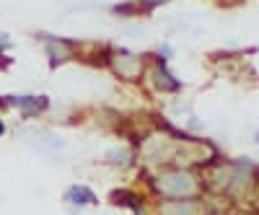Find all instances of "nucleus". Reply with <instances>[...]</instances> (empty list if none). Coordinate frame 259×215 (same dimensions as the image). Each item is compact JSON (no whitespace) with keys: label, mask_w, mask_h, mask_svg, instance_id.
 Segmentation results:
<instances>
[{"label":"nucleus","mask_w":259,"mask_h":215,"mask_svg":"<svg viewBox=\"0 0 259 215\" xmlns=\"http://www.w3.org/2000/svg\"><path fill=\"white\" fill-rule=\"evenodd\" d=\"M148 187L158 200H197L200 195V179L192 174L189 168H177L168 166L148 177Z\"/></svg>","instance_id":"f257e3e1"},{"label":"nucleus","mask_w":259,"mask_h":215,"mask_svg":"<svg viewBox=\"0 0 259 215\" xmlns=\"http://www.w3.org/2000/svg\"><path fill=\"white\" fill-rule=\"evenodd\" d=\"M104 161L117 166V168H130L135 163V153L130 148H114V150H109V153L104 156Z\"/></svg>","instance_id":"1a4fd4ad"},{"label":"nucleus","mask_w":259,"mask_h":215,"mask_svg":"<svg viewBox=\"0 0 259 215\" xmlns=\"http://www.w3.org/2000/svg\"><path fill=\"white\" fill-rule=\"evenodd\" d=\"M45 41H47L45 55H47L50 68H60L65 62L75 60V41L62 39V36H45Z\"/></svg>","instance_id":"39448f33"},{"label":"nucleus","mask_w":259,"mask_h":215,"mask_svg":"<svg viewBox=\"0 0 259 215\" xmlns=\"http://www.w3.org/2000/svg\"><path fill=\"white\" fill-rule=\"evenodd\" d=\"M148 78H150V83H153V89L161 91V94H179V91H182V83H179L174 75H171V70L166 68L163 55H158V57L150 60Z\"/></svg>","instance_id":"20e7f679"},{"label":"nucleus","mask_w":259,"mask_h":215,"mask_svg":"<svg viewBox=\"0 0 259 215\" xmlns=\"http://www.w3.org/2000/svg\"><path fill=\"white\" fill-rule=\"evenodd\" d=\"M65 202L73 205V207H94L99 205V197L91 187L85 184H73L68 192H65Z\"/></svg>","instance_id":"6e6552de"},{"label":"nucleus","mask_w":259,"mask_h":215,"mask_svg":"<svg viewBox=\"0 0 259 215\" xmlns=\"http://www.w3.org/2000/svg\"><path fill=\"white\" fill-rule=\"evenodd\" d=\"M109 70L117 78H124L127 83H135V80H140L145 75V57L130 52V50H114Z\"/></svg>","instance_id":"f03ea898"},{"label":"nucleus","mask_w":259,"mask_h":215,"mask_svg":"<svg viewBox=\"0 0 259 215\" xmlns=\"http://www.w3.org/2000/svg\"><path fill=\"white\" fill-rule=\"evenodd\" d=\"M6 101H8V109L13 106V109H18L21 117H26V119L41 117L50 109V99L45 94H11V96H6Z\"/></svg>","instance_id":"7ed1b4c3"},{"label":"nucleus","mask_w":259,"mask_h":215,"mask_svg":"<svg viewBox=\"0 0 259 215\" xmlns=\"http://www.w3.org/2000/svg\"><path fill=\"white\" fill-rule=\"evenodd\" d=\"M156 215H202L200 200H161Z\"/></svg>","instance_id":"0eeeda50"},{"label":"nucleus","mask_w":259,"mask_h":215,"mask_svg":"<svg viewBox=\"0 0 259 215\" xmlns=\"http://www.w3.org/2000/svg\"><path fill=\"white\" fill-rule=\"evenodd\" d=\"M6 135V122H3V117H0V138Z\"/></svg>","instance_id":"9d476101"},{"label":"nucleus","mask_w":259,"mask_h":215,"mask_svg":"<svg viewBox=\"0 0 259 215\" xmlns=\"http://www.w3.org/2000/svg\"><path fill=\"white\" fill-rule=\"evenodd\" d=\"M109 202L117 205V207H127V210H133L135 215H145V195H140V192L135 189H114L112 195H109Z\"/></svg>","instance_id":"423d86ee"}]
</instances>
